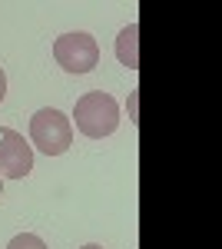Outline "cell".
Returning a JSON list of instances; mask_svg holds the SVG:
<instances>
[{
  "instance_id": "cell-5",
  "label": "cell",
  "mask_w": 222,
  "mask_h": 249,
  "mask_svg": "<svg viewBox=\"0 0 222 249\" xmlns=\"http://www.w3.org/2000/svg\"><path fill=\"white\" fill-rule=\"evenodd\" d=\"M136 37H139V23H130V27H123L120 30V37H116V57L123 67H130V70H139V50H136Z\"/></svg>"
},
{
  "instance_id": "cell-4",
  "label": "cell",
  "mask_w": 222,
  "mask_h": 249,
  "mask_svg": "<svg viewBox=\"0 0 222 249\" xmlns=\"http://www.w3.org/2000/svg\"><path fill=\"white\" fill-rule=\"evenodd\" d=\"M34 170V150L17 130H0V176L23 179Z\"/></svg>"
},
{
  "instance_id": "cell-9",
  "label": "cell",
  "mask_w": 222,
  "mask_h": 249,
  "mask_svg": "<svg viewBox=\"0 0 222 249\" xmlns=\"http://www.w3.org/2000/svg\"><path fill=\"white\" fill-rule=\"evenodd\" d=\"M0 190H3V176H0Z\"/></svg>"
},
{
  "instance_id": "cell-2",
  "label": "cell",
  "mask_w": 222,
  "mask_h": 249,
  "mask_svg": "<svg viewBox=\"0 0 222 249\" xmlns=\"http://www.w3.org/2000/svg\"><path fill=\"white\" fill-rule=\"evenodd\" d=\"M30 143L47 156L67 153L70 143H73V126H70L67 113H60L53 107L37 110V113L30 116Z\"/></svg>"
},
{
  "instance_id": "cell-8",
  "label": "cell",
  "mask_w": 222,
  "mask_h": 249,
  "mask_svg": "<svg viewBox=\"0 0 222 249\" xmlns=\"http://www.w3.org/2000/svg\"><path fill=\"white\" fill-rule=\"evenodd\" d=\"M80 249H103V246H96V243H86V246H80Z\"/></svg>"
},
{
  "instance_id": "cell-7",
  "label": "cell",
  "mask_w": 222,
  "mask_h": 249,
  "mask_svg": "<svg viewBox=\"0 0 222 249\" xmlns=\"http://www.w3.org/2000/svg\"><path fill=\"white\" fill-rule=\"evenodd\" d=\"M3 96H7V73L0 70V103H3Z\"/></svg>"
},
{
  "instance_id": "cell-1",
  "label": "cell",
  "mask_w": 222,
  "mask_h": 249,
  "mask_svg": "<svg viewBox=\"0 0 222 249\" xmlns=\"http://www.w3.org/2000/svg\"><path fill=\"white\" fill-rule=\"evenodd\" d=\"M73 120H76V130L86 140H103L120 126V103L103 90H90L76 100Z\"/></svg>"
},
{
  "instance_id": "cell-6",
  "label": "cell",
  "mask_w": 222,
  "mask_h": 249,
  "mask_svg": "<svg viewBox=\"0 0 222 249\" xmlns=\"http://www.w3.org/2000/svg\"><path fill=\"white\" fill-rule=\"evenodd\" d=\"M7 249H47V243L40 236H34V232H20V236H14L7 243Z\"/></svg>"
},
{
  "instance_id": "cell-3",
  "label": "cell",
  "mask_w": 222,
  "mask_h": 249,
  "mask_svg": "<svg viewBox=\"0 0 222 249\" xmlns=\"http://www.w3.org/2000/svg\"><path fill=\"white\" fill-rule=\"evenodd\" d=\"M53 57L67 73H90L100 63V47L90 34L76 30V34H63L53 43Z\"/></svg>"
}]
</instances>
